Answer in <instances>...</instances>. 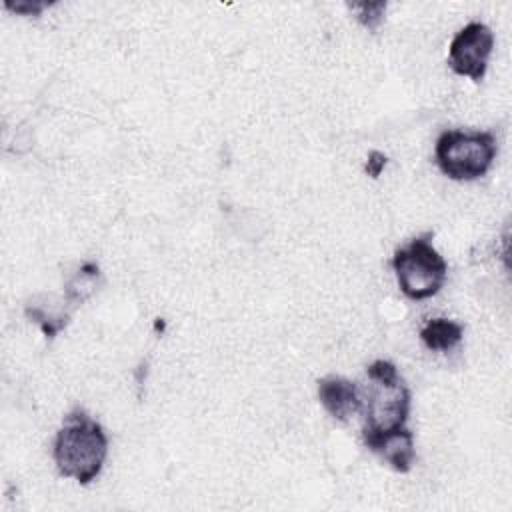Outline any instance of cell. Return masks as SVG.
I'll return each instance as SVG.
<instances>
[{
  "label": "cell",
  "instance_id": "9",
  "mask_svg": "<svg viewBox=\"0 0 512 512\" xmlns=\"http://www.w3.org/2000/svg\"><path fill=\"white\" fill-rule=\"evenodd\" d=\"M98 276V266L96 264H84L82 270L68 282L66 286V296L72 302H82L96 286L94 280Z\"/></svg>",
  "mask_w": 512,
  "mask_h": 512
},
{
  "label": "cell",
  "instance_id": "12",
  "mask_svg": "<svg viewBox=\"0 0 512 512\" xmlns=\"http://www.w3.org/2000/svg\"><path fill=\"white\" fill-rule=\"evenodd\" d=\"M386 162H388L386 154H382V152H378V150H370L368 160H366V166H364V168H366V174L372 176V178H378V176L382 174Z\"/></svg>",
  "mask_w": 512,
  "mask_h": 512
},
{
  "label": "cell",
  "instance_id": "3",
  "mask_svg": "<svg viewBox=\"0 0 512 512\" xmlns=\"http://www.w3.org/2000/svg\"><path fill=\"white\" fill-rule=\"evenodd\" d=\"M392 268L402 294L410 300H426L440 292L448 264L432 244V232L412 238L392 256Z\"/></svg>",
  "mask_w": 512,
  "mask_h": 512
},
{
  "label": "cell",
  "instance_id": "10",
  "mask_svg": "<svg viewBox=\"0 0 512 512\" xmlns=\"http://www.w3.org/2000/svg\"><path fill=\"white\" fill-rule=\"evenodd\" d=\"M348 6L356 12L358 22L368 30H376L386 12V2H352Z\"/></svg>",
  "mask_w": 512,
  "mask_h": 512
},
{
  "label": "cell",
  "instance_id": "11",
  "mask_svg": "<svg viewBox=\"0 0 512 512\" xmlns=\"http://www.w3.org/2000/svg\"><path fill=\"white\" fill-rule=\"evenodd\" d=\"M4 6L8 8V10H12V12H16V14H24V16H38L48 4L46 2H10V0H6L4 2Z\"/></svg>",
  "mask_w": 512,
  "mask_h": 512
},
{
  "label": "cell",
  "instance_id": "2",
  "mask_svg": "<svg viewBox=\"0 0 512 512\" xmlns=\"http://www.w3.org/2000/svg\"><path fill=\"white\" fill-rule=\"evenodd\" d=\"M370 380L366 392H360L364 416L362 436L384 434L406 428L410 414V390L398 368L390 360H374L366 368Z\"/></svg>",
  "mask_w": 512,
  "mask_h": 512
},
{
  "label": "cell",
  "instance_id": "6",
  "mask_svg": "<svg viewBox=\"0 0 512 512\" xmlns=\"http://www.w3.org/2000/svg\"><path fill=\"white\" fill-rule=\"evenodd\" d=\"M318 398L324 410L342 422L352 414H358L362 408L358 384L336 374L318 380Z\"/></svg>",
  "mask_w": 512,
  "mask_h": 512
},
{
  "label": "cell",
  "instance_id": "8",
  "mask_svg": "<svg viewBox=\"0 0 512 512\" xmlns=\"http://www.w3.org/2000/svg\"><path fill=\"white\" fill-rule=\"evenodd\" d=\"M462 336H464L462 324L448 320V318H432L420 330V338H422L424 346L434 352L452 350L454 346L460 344Z\"/></svg>",
  "mask_w": 512,
  "mask_h": 512
},
{
  "label": "cell",
  "instance_id": "5",
  "mask_svg": "<svg viewBox=\"0 0 512 512\" xmlns=\"http://www.w3.org/2000/svg\"><path fill=\"white\" fill-rule=\"evenodd\" d=\"M492 48V30L484 22H468L454 34L450 42L448 64L454 74L468 76L472 82H482L486 76Z\"/></svg>",
  "mask_w": 512,
  "mask_h": 512
},
{
  "label": "cell",
  "instance_id": "7",
  "mask_svg": "<svg viewBox=\"0 0 512 512\" xmlns=\"http://www.w3.org/2000/svg\"><path fill=\"white\" fill-rule=\"evenodd\" d=\"M362 440L368 450L382 456L384 462H388L396 472L406 474L412 470L416 452H414V434L408 428L362 436Z\"/></svg>",
  "mask_w": 512,
  "mask_h": 512
},
{
  "label": "cell",
  "instance_id": "1",
  "mask_svg": "<svg viewBox=\"0 0 512 512\" xmlns=\"http://www.w3.org/2000/svg\"><path fill=\"white\" fill-rule=\"evenodd\" d=\"M52 456L64 478L86 486L102 472L108 456V436L92 416L74 408L64 416L56 432Z\"/></svg>",
  "mask_w": 512,
  "mask_h": 512
},
{
  "label": "cell",
  "instance_id": "4",
  "mask_svg": "<svg viewBox=\"0 0 512 512\" xmlns=\"http://www.w3.org/2000/svg\"><path fill=\"white\" fill-rule=\"evenodd\" d=\"M498 154L492 132L444 130L434 146L436 164L452 180H476L484 176Z\"/></svg>",
  "mask_w": 512,
  "mask_h": 512
}]
</instances>
